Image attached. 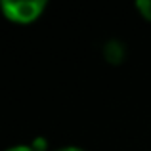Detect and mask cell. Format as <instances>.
Returning <instances> with one entry per match:
<instances>
[{
  "label": "cell",
  "instance_id": "3957f363",
  "mask_svg": "<svg viewBox=\"0 0 151 151\" xmlns=\"http://www.w3.org/2000/svg\"><path fill=\"white\" fill-rule=\"evenodd\" d=\"M58 151H84L81 147H63V149H58Z\"/></svg>",
  "mask_w": 151,
  "mask_h": 151
},
{
  "label": "cell",
  "instance_id": "6da1fadb",
  "mask_svg": "<svg viewBox=\"0 0 151 151\" xmlns=\"http://www.w3.org/2000/svg\"><path fill=\"white\" fill-rule=\"evenodd\" d=\"M46 2L44 0H17V2H2V10L4 14L8 15L10 19L19 23H27V21H33L40 15V12L44 10Z\"/></svg>",
  "mask_w": 151,
  "mask_h": 151
},
{
  "label": "cell",
  "instance_id": "7a4b0ae2",
  "mask_svg": "<svg viewBox=\"0 0 151 151\" xmlns=\"http://www.w3.org/2000/svg\"><path fill=\"white\" fill-rule=\"evenodd\" d=\"M8 151H37V149L29 147V145H17V147H12V149H8Z\"/></svg>",
  "mask_w": 151,
  "mask_h": 151
}]
</instances>
